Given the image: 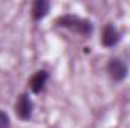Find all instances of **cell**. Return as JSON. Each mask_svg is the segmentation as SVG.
<instances>
[{
  "instance_id": "cell-3",
  "label": "cell",
  "mask_w": 130,
  "mask_h": 128,
  "mask_svg": "<svg viewBox=\"0 0 130 128\" xmlns=\"http://www.w3.org/2000/svg\"><path fill=\"white\" fill-rule=\"evenodd\" d=\"M15 115L21 119V121H29L33 115V101L29 96V94H21L17 98L15 105H14Z\"/></svg>"
},
{
  "instance_id": "cell-6",
  "label": "cell",
  "mask_w": 130,
  "mask_h": 128,
  "mask_svg": "<svg viewBox=\"0 0 130 128\" xmlns=\"http://www.w3.org/2000/svg\"><path fill=\"white\" fill-rule=\"evenodd\" d=\"M50 2L47 0H35L32 3V9H30V15L35 21H41L44 20L48 12H50Z\"/></svg>"
},
{
  "instance_id": "cell-5",
  "label": "cell",
  "mask_w": 130,
  "mask_h": 128,
  "mask_svg": "<svg viewBox=\"0 0 130 128\" xmlns=\"http://www.w3.org/2000/svg\"><path fill=\"white\" fill-rule=\"evenodd\" d=\"M48 78H50V74L45 69H38L29 78V89L32 91V94H41L45 89Z\"/></svg>"
},
{
  "instance_id": "cell-7",
  "label": "cell",
  "mask_w": 130,
  "mask_h": 128,
  "mask_svg": "<svg viewBox=\"0 0 130 128\" xmlns=\"http://www.w3.org/2000/svg\"><path fill=\"white\" fill-rule=\"evenodd\" d=\"M0 128H11V118L3 110H0Z\"/></svg>"
},
{
  "instance_id": "cell-1",
  "label": "cell",
  "mask_w": 130,
  "mask_h": 128,
  "mask_svg": "<svg viewBox=\"0 0 130 128\" xmlns=\"http://www.w3.org/2000/svg\"><path fill=\"white\" fill-rule=\"evenodd\" d=\"M56 26L67 29V30H71L73 33L82 35V36H91L94 32L92 21L82 18V17H77V15H73V14H64V15L58 17Z\"/></svg>"
},
{
  "instance_id": "cell-4",
  "label": "cell",
  "mask_w": 130,
  "mask_h": 128,
  "mask_svg": "<svg viewBox=\"0 0 130 128\" xmlns=\"http://www.w3.org/2000/svg\"><path fill=\"white\" fill-rule=\"evenodd\" d=\"M120 41H121V33L117 29V26L112 23H107L101 32V38H100L101 45L106 48H113L120 44Z\"/></svg>"
},
{
  "instance_id": "cell-2",
  "label": "cell",
  "mask_w": 130,
  "mask_h": 128,
  "mask_svg": "<svg viewBox=\"0 0 130 128\" xmlns=\"http://www.w3.org/2000/svg\"><path fill=\"white\" fill-rule=\"evenodd\" d=\"M106 71H107V74H109L112 81L121 83L129 74V66L120 57H112V59H109V62L106 65Z\"/></svg>"
}]
</instances>
